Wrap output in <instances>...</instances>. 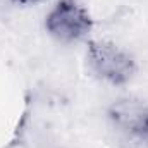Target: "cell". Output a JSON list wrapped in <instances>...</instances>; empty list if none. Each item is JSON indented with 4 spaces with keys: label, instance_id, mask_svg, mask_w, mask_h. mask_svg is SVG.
Segmentation results:
<instances>
[{
    "label": "cell",
    "instance_id": "obj_1",
    "mask_svg": "<svg viewBox=\"0 0 148 148\" xmlns=\"http://www.w3.org/2000/svg\"><path fill=\"white\" fill-rule=\"evenodd\" d=\"M88 59L93 71L112 84H124L136 71L134 59L110 41H91L88 45Z\"/></svg>",
    "mask_w": 148,
    "mask_h": 148
},
{
    "label": "cell",
    "instance_id": "obj_2",
    "mask_svg": "<svg viewBox=\"0 0 148 148\" xmlns=\"http://www.w3.org/2000/svg\"><path fill=\"white\" fill-rule=\"evenodd\" d=\"M45 26L60 41H77L91 31L93 23L88 10L76 0H59L48 12Z\"/></svg>",
    "mask_w": 148,
    "mask_h": 148
},
{
    "label": "cell",
    "instance_id": "obj_3",
    "mask_svg": "<svg viewBox=\"0 0 148 148\" xmlns=\"http://www.w3.org/2000/svg\"><path fill=\"white\" fill-rule=\"evenodd\" d=\"M112 126L131 143L148 147V105L141 100L124 98L109 109Z\"/></svg>",
    "mask_w": 148,
    "mask_h": 148
},
{
    "label": "cell",
    "instance_id": "obj_4",
    "mask_svg": "<svg viewBox=\"0 0 148 148\" xmlns=\"http://www.w3.org/2000/svg\"><path fill=\"white\" fill-rule=\"evenodd\" d=\"M16 3H21V5H28V3H35V2H40V0H12Z\"/></svg>",
    "mask_w": 148,
    "mask_h": 148
}]
</instances>
